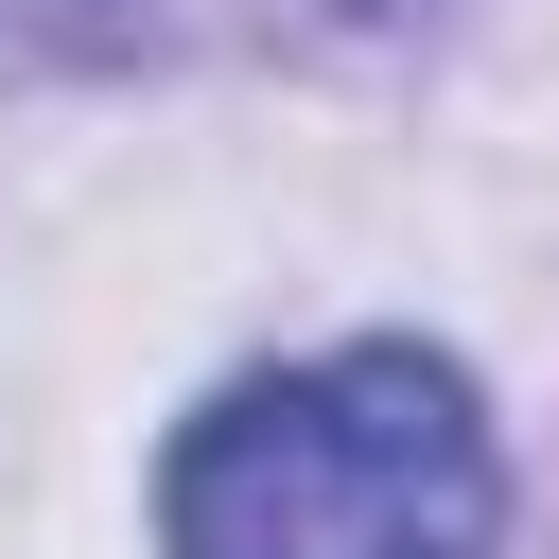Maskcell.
Segmentation results:
<instances>
[{
  "mask_svg": "<svg viewBox=\"0 0 559 559\" xmlns=\"http://www.w3.org/2000/svg\"><path fill=\"white\" fill-rule=\"evenodd\" d=\"M157 542L175 559H489L507 454L437 349L367 332V349L245 367L227 402H192L157 454Z\"/></svg>",
  "mask_w": 559,
  "mask_h": 559,
  "instance_id": "cell-1",
  "label": "cell"
}]
</instances>
